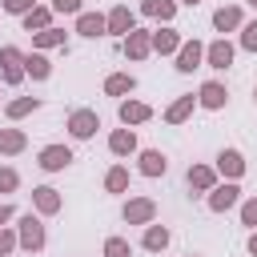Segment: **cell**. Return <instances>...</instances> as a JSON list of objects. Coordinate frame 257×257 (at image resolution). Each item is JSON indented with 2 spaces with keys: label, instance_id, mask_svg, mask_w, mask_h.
Returning <instances> with one entry per match:
<instances>
[{
  "label": "cell",
  "instance_id": "603a6c76",
  "mask_svg": "<svg viewBox=\"0 0 257 257\" xmlns=\"http://www.w3.org/2000/svg\"><path fill=\"white\" fill-rule=\"evenodd\" d=\"M64 44H68V32L56 28V24L44 28V32H32V48H36V52H40V48H64Z\"/></svg>",
  "mask_w": 257,
  "mask_h": 257
},
{
  "label": "cell",
  "instance_id": "4316f807",
  "mask_svg": "<svg viewBox=\"0 0 257 257\" xmlns=\"http://www.w3.org/2000/svg\"><path fill=\"white\" fill-rule=\"evenodd\" d=\"M24 72H28L32 80H48V76H52V64H48L44 52H24Z\"/></svg>",
  "mask_w": 257,
  "mask_h": 257
},
{
  "label": "cell",
  "instance_id": "ac0fdd59",
  "mask_svg": "<svg viewBox=\"0 0 257 257\" xmlns=\"http://www.w3.org/2000/svg\"><path fill=\"white\" fill-rule=\"evenodd\" d=\"M76 32H80V36H88V40L108 36V20H104L100 12H80V16H76Z\"/></svg>",
  "mask_w": 257,
  "mask_h": 257
},
{
  "label": "cell",
  "instance_id": "ba28073f",
  "mask_svg": "<svg viewBox=\"0 0 257 257\" xmlns=\"http://www.w3.org/2000/svg\"><path fill=\"white\" fill-rule=\"evenodd\" d=\"M120 48H124V56H128V60H145V56L153 52V32H149V28H133V32L124 36V44H120Z\"/></svg>",
  "mask_w": 257,
  "mask_h": 257
},
{
  "label": "cell",
  "instance_id": "5b68a950",
  "mask_svg": "<svg viewBox=\"0 0 257 257\" xmlns=\"http://www.w3.org/2000/svg\"><path fill=\"white\" fill-rule=\"evenodd\" d=\"M120 217H124V225H149V221H157V201L153 197H128Z\"/></svg>",
  "mask_w": 257,
  "mask_h": 257
},
{
  "label": "cell",
  "instance_id": "8fae6325",
  "mask_svg": "<svg viewBox=\"0 0 257 257\" xmlns=\"http://www.w3.org/2000/svg\"><path fill=\"white\" fill-rule=\"evenodd\" d=\"M217 173H221L225 181H241V177H245V157H241L237 149H221V153H217Z\"/></svg>",
  "mask_w": 257,
  "mask_h": 257
},
{
  "label": "cell",
  "instance_id": "ab89813d",
  "mask_svg": "<svg viewBox=\"0 0 257 257\" xmlns=\"http://www.w3.org/2000/svg\"><path fill=\"white\" fill-rule=\"evenodd\" d=\"M177 4H193V8H197V4H201V0H177Z\"/></svg>",
  "mask_w": 257,
  "mask_h": 257
},
{
  "label": "cell",
  "instance_id": "4fadbf2b",
  "mask_svg": "<svg viewBox=\"0 0 257 257\" xmlns=\"http://www.w3.org/2000/svg\"><path fill=\"white\" fill-rule=\"evenodd\" d=\"M233 52H237V48H233V44H229V40L221 36V40L205 44V64H209V68H221V72H225V68L233 64Z\"/></svg>",
  "mask_w": 257,
  "mask_h": 257
},
{
  "label": "cell",
  "instance_id": "7a4b0ae2",
  "mask_svg": "<svg viewBox=\"0 0 257 257\" xmlns=\"http://www.w3.org/2000/svg\"><path fill=\"white\" fill-rule=\"evenodd\" d=\"M28 72H24V52L16 44H4L0 48V84H20Z\"/></svg>",
  "mask_w": 257,
  "mask_h": 257
},
{
  "label": "cell",
  "instance_id": "cb8c5ba5",
  "mask_svg": "<svg viewBox=\"0 0 257 257\" xmlns=\"http://www.w3.org/2000/svg\"><path fill=\"white\" fill-rule=\"evenodd\" d=\"M141 12L153 16V20H161V24H169L177 16V0H141Z\"/></svg>",
  "mask_w": 257,
  "mask_h": 257
},
{
  "label": "cell",
  "instance_id": "b9f144b4",
  "mask_svg": "<svg viewBox=\"0 0 257 257\" xmlns=\"http://www.w3.org/2000/svg\"><path fill=\"white\" fill-rule=\"evenodd\" d=\"M253 100H257V84H253Z\"/></svg>",
  "mask_w": 257,
  "mask_h": 257
},
{
  "label": "cell",
  "instance_id": "3957f363",
  "mask_svg": "<svg viewBox=\"0 0 257 257\" xmlns=\"http://www.w3.org/2000/svg\"><path fill=\"white\" fill-rule=\"evenodd\" d=\"M64 128H68L72 141H88V137L100 128V116H96V108H76V112H68Z\"/></svg>",
  "mask_w": 257,
  "mask_h": 257
},
{
  "label": "cell",
  "instance_id": "f35d334b",
  "mask_svg": "<svg viewBox=\"0 0 257 257\" xmlns=\"http://www.w3.org/2000/svg\"><path fill=\"white\" fill-rule=\"evenodd\" d=\"M249 253H253V257H257V229H253V233H249Z\"/></svg>",
  "mask_w": 257,
  "mask_h": 257
},
{
  "label": "cell",
  "instance_id": "7402d4cb",
  "mask_svg": "<svg viewBox=\"0 0 257 257\" xmlns=\"http://www.w3.org/2000/svg\"><path fill=\"white\" fill-rule=\"evenodd\" d=\"M169 241H173V233H169L165 225H157V221H149V225H145V241H141V245H145L149 253H161V249H169Z\"/></svg>",
  "mask_w": 257,
  "mask_h": 257
},
{
  "label": "cell",
  "instance_id": "277c9868",
  "mask_svg": "<svg viewBox=\"0 0 257 257\" xmlns=\"http://www.w3.org/2000/svg\"><path fill=\"white\" fill-rule=\"evenodd\" d=\"M205 201H209L213 213H229V209L241 205V189H237V181H225V185H213V189L205 193Z\"/></svg>",
  "mask_w": 257,
  "mask_h": 257
},
{
  "label": "cell",
  "instance_id": "d590c367",
  "mask_svg": "<svg viewBox=\"0 0 257 257\" xmlns=\"http://www.w3.org/2000/svg\"><path fill=\"white\" fill-rule=\"evenodd\" d=\"M16 245H20V233L16 229H0V257H8Z\"/></svg>",
  "mask_w": 257,
  "mask_h": 257
},
{
  "label": "cell",
  "instance_id": "6da1fadb",
  "mask_svg": "<svg viewBox=\"0 0 257 257\" xmlns=\"http://www.w3.org/2000/svg\"><path fill=\"white\" fill-rule=\"evenodd\" d=\"M16 233H20V249H28V253H40L44 241H48L40 213H20V217H16Z\"/></svg>",
  "mask_w": 257,
  "mask_h": 257
},
{
  "label": "cell",
  "instance_id": "1f68e13d",
  "mask_svg": "<svg viewBox=\"0 0 257 257\" xmlns=\"http://www.w3.org/2000/svg\"><path fill=\"white\" fill-rule=\"evenodd\" d=\"M16 189H20V173L0 165V193H16Z\"/></svg>",
  "mask_w": 257,
  "mask_h": 257
},
{
  "label": "cell",
  "instance_id": "f546056e",
  "mask_svg": "<svg viewBox=\"0 0 257 257\" xmlns=\"http://www.w3.org/2000/svg\"><path fill=\"white\" fill-rule=\"evenodd\" d=\"M104 189H108V193H128V169H124V165H112V169L104 173Z\"/></svg>",
  "mask_w": 257,
  "mask_h": 257
},
{
  "label": "cell",
  "instance_id": "83f0119b",
  "mask_svg": "<svg viewBox=\"0 0 257 257\" xmlns=\"http://www.w3.org/2000/svg\"><path fill=\"white\" fill-rule=\"evenodd\" d=\"M137 88V76H128V72H112L108 80H104V92L108 96H128Z\"/></svg>",
  "mask_w": 257,
  "mask_h": 257
},
{
  "label": "cell",
  "instance_id": "7c38bea8",
  "mask_svg": "<svg viewBox=\"0 0 257 257\" xmlns=\"http://www.w3.org/2000/svg\"><path fill=\"white\" fill-rule=\"evenodd\" d=\"M181 44H185V36H181L177 28H169V24L153 32V52H157V56H177Z\"/></svg>",
  "mask_w": 257,
  "mask_h": 257
},
{
  "label": "cell",
  "instance_id": "44dd1931",
  "mask_svg": "<svg viewBox=\"0 0 257 257\" xmlns=\"http://www.w3.org/2000/svg\"><path fill=\"white\" fill-rule=\"evenodd\" d=\"M108 153L112 157H128V153H137V133L124 124V128H112L108 133Z\"/></svg>",
  "mask_w": 257,
  "mask_h": 257
},
{
  "label": "cell",
  "instance_id": "d6986e66",
  "mask_svg": "<svg viewBox=\"0 0 257 257\" xmlns=\"http://www.w3.org/2000/svg\"><path fill=\"white\" fill-rule=\"evenodd\" d=\"M193 108H197V96L193 92H185V96H177L169 108H165V124H185L189 116H193Z\"/></svg>",
  "mask_w": 257,
  "mask_h": 257
},
{
  "label": "cell",
  "instance_id": "4dcf8cb0",
  "mask_svg": "<svg viewBox=\"0 0 257 257\" xmlns=\"http://www.w3.org/2000/svg\"><path fill=\"white\" fill-rule=\"evenodd\" d=\"M104 257H133V245L124 237H108L104 241Z\"/></svg>",
  "mask_w": 257,
  "mask_h": 257
},
{
  "label": "cell",
  "instance_id": "2e32d148",
  "mask_svg": "<svg viewBox=\"0 0 257 257\" xmlns=\"http://www.w3.org/2000/svg\"><path fill=\"white\" fill-rule=\"evenodd\" d=\"M137 169H141L145 177H165V173H169V157H165L161 149H145V153L137 157Z\"/></svg>",
  "mask_w": 257,
  "mask_h": 257
},
{
  "label": "cell",
  "instance_id": "d4e9b609",
  "mask_svg": "<svg viewBox=\"0 0 257 257\" xmlns=\"http://www.w3.org/2000/svg\"><path fill=\"white\" fill-rule=\"evenodd\" d=\"M28 149V137L20 128H0V157H16Z\"/></svg>",
  "mask_w": 257,
  "mask_h": 257
},
{
  "label": "cell",
  "instance_id": "8992f818",
  "mask_svg": "<svg viewBox=\"0 0 257 257\" xmlns=\"http://www.w3.org/2000/svg\"><path fill=\"white\" fill-rule=\"evenodd\" d=\"M36 165H40L44 173H64V169L72 165V149H68V145H44V149L36 153Z\"/></svg>",
  "mask_w": 257,
  "mask_h": 257
},
{
  "label": "cell",
  "instance_id": "60d3db41",
  "mask_svg": "<svg viewBox=\"0 0 257 257\" xmlns=\"http://www.w3.org/2000/svg\"><path fill=\"white\" fill-rule=\"evenodd\" d=\"M245 4H253V8H257V0H245Z\"/></svg>",
  "mask_w": 257,
  "mask_h": 257
},
{
  "label": "cell",
  "instance_id": "5bb4252c",
  "mask_svg": "<svg viewBox=\"0 0 257 257\" xmlns=\"http://www.w3.org/2000/svg\"><path fill=\"white\" fill-rule=\"evenodd\" d=\"M32 205H36L40 217H52V213H60L64 201H60V193H56L52 185H36V189H32Z\"/></svg>",
  "mask_w": 257,
  "mask_h": 257
},
{
  "label": "cell",
  "instance_id": "ffe728a7",
  "mask_svg": "<svg viewBox=\"0 0 257 257\" xmlns=\"http://www.w3.org/2000/svg\"><path fill=\"white\" fill-rule=\"evenodd\" d=\"M116 116H120V124H145L149 116H153V108L145 104V100H120V108H116Z\"/></svg>",
  "mask_w": 257,
  "mask_h": 257
},
{
  "label": "cell",
  "instance_id": "836d02e7",
  "mask_svg": "<svg viewBox=\"0 0 257 257\" xmlns=\"http://www.w3.org/2000/svg\"><path fill=\"white\" fill-rule=\"evenodd\" d=\"M0 8H4L8 16H24V12L36 8V0H0Z\"/></svg>",
  "mask_w": 257,
  "mask_h": 257
},
{
  "label": "cell",
  "instance_id": "e0dca14e",
  "mask_svg": "<svg viewBox=\"0 0 257 257\" xmlns=\"http://www.w3.org/2000/svg\"><path fill=\"white\" fill-rule=\"evenodd\" d=\"M185 181H189L193 193H209V189L217 185V169H213V165H189Z\"/></svg>",
  "mask_w": 257,
  "mask_h": 257
},
{
  "label": "cell",
  "instance_id": "74e56055",
  "mask_svg": "<svg viewBox=\"0 0 257 257\" xmlns=\"http://www.w3.org/2000/svg\"><path fill=\"white\" fill-rule=\"evenodd\" d=\"M12 217H16V209H12V205H0V229H4Z\"/></svg>",
  "mask_w": 257,
  "mask_h": 257
},
{
  "label": "cell",
  "instance_id": "f1b7e54d",
  "mask_svg": "<svg viewBox=\"0 0 257 257\" xmlns=\"http://www.w3.org/2000/svg\"><path fill=\"white\" fill-rule=\"evenodd\" d=\"M36 108H40V96H16V100L4 104L8 120H20V116H28V112H36Z\"/></svg>",
  "mask_w": 257,
  "mask_h": 257
},
{
  "label": "cell",
  "instance_id": "e575fe53",
  "mask_svg": "<svg viewBox=\"0 0 257 257\" xmlns=\"http://www.w3.org/2000/svg\"><path fill=\"white\" fill-rule=\"evenodd\" d=\"M52 12L56 16H80L84 8H80V0H52Z\"/></svg>",
  "mask_w": 257,
  "mask_h": 257
},
{
  "label": "cell",
  "instance_id": "9a60e30c",
  "mask_svg": "<svg viewBox=\"0 0 257 257\" xmlns=\"http://www.w3.org/2000/svg\"><path fill=\"white\" fill-rule=\"evenodd\" d=\"M241 24H245V16H241L237 4H225V8L213 12V28H217L221 36H225V32H241Z\"/></svg>",
  "mask_w": 257,
  "mask_h": 257
},
{
  "label": "cell",
  "instance_id": "8d00e7d4",
  "mask_svg": "<svg viewBox=\"0 0 257 257\" xmlns=\"http://www.w3.org/2000/svg\"><path fill=\"white\" fill-rule=\"evenodd\" d=\"M241 225H249V229H257V197H249V201H241Z\"/></svg>",
  "mask_w": 257,
  "mask_h": 257
},
{
  "label": "cell",
  "instance_id": "484cf974",
  "mask_svg": "<svg viewBox=\"0 0 257 257\" xmlns=\"http://www.w3.org/2000/svg\"><path fill=\"white\" fill-rule=\"evenodd\" d=\"M52 16H56L52 8H40V4H36V8L24 12L20 20H24V32H44V28H52Z\"/></svg>",
  "mask_w": 257,
  "mask_h": 257
},
{
  "label": "cell",
  "instance_id": "30bf717a",
  "mask_svg": "<svg viewBox=\"0 0 257 257\" xmlns=\"http://www.w3.org/2000/svg\"><path fill=\"white\" fill-rule=\"evenodd\" d=\"M205 64V44L201 40H185L181 48H177V72H193V68H201Z\"/></svg>",
  "mask_w": 257,
  "mask_h": 257
},
{
  "label": "cell",
  "instance_id": "52a82bcc",
  "mask_svg": "<svg viewBox=\"0 0 257 257\" xmlns=\"http://www.w3.org/2000/svg\"><path fill=\"white\" fill-rule=\"evenodd\" d=\"M197 104L209 108V112H221V108L229 104V88H225L221 80H205V84L197 88Z\"/></svg>",
  "mask_w": 257,
  "mask_h": 257
},
{
  "label": "cell",
  "instance_id": "9c48e42d",
  "mask_svg": "<svg viewBox=\"0 0 257 257\" xmlns=\"http://www.w3.org/2000/svg\"><path fill=\"white\" fill-rule=\"evenodd\" d=\"M104 20H108V36H120V40L137 28V16H133V8H128V4H116Z\"/></svg>",
  "mask_w": 257,
  "mask_h": 257
},
{
  "label": "cell",
  "instance_id": "7bdbcfd3",
  "mask_svg": "<svg viewBox=\"0 0 257 257\" xmlns=\"http://www.w3.org/2000/svg\"><path fill=\"white\" fill-rule=\"evenodd\" d=\"M189 257H201V253H189Z\"/></svg>",
  "mask_w": 257,
  "mask_h": 257
},
{
  "label": "cell",
  "instance_id": "d6a6232c",
  "mask_svg": "<svg viewBox=\"0 0 257 257\" xmlns=\"http://www.w3.org/2000/svg\"><path fill=\"white\" fill-rule=\"evenodd\" d=\"M241 48H245V52H257V20L241 24Z\"/></svg>",
  "mask_w": 257,
  "mask_h": 257
}]
</instances>
